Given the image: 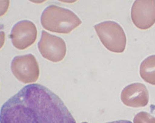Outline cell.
Returning a JSON list of instances; mask_svg holds the SVG:
<instances>
[{
    "label": "cell",
    "mask_w": 155,
    "mask_h": 123,
    "mask_svg": "<svg viewBox=\"0 0 155 123\" xmlns=\"http://www.w3.org/2000/svg\"><path fill=\"white\" fill-rule=\"evenodd\" d=\"M11 68L15 77L25 84L36 82L39 76L38 63L32 54L15 57Z\"/></svg>",
    "instance_id": "cell-4"
},
{
    "label": "cell",
    "mask_w": 155,
    "mask_h": 123,
    "mask_svg": "<svg viewBox=\"0 0 155 123\" xmlns=\"http://www.w3.org/2000/svg\"><path fill=\"white\" fill-rule=\"evenodd\" d=\"M39 51L45 58L53 62L61 61L66 55L67 47L61 37L43 31L38 43Z\"/></svg>",
    "instance_id": "cell-5"
},
{
    "label": "cell",
    "mask_w": 155,
    "mask_h": 123,
    "mask_svg": "<svg viewBox=\"0 0 155 123\" xmlns=\"http://www.w3.org/2000/svg\"><path fill=\"white\" fill-rule=\"evenodd\" d=\"M140 74L147 83L155 85V55L144 59L140 65Z\"/></svg>",
    "instance_id": "cell-9"
},
{
    "label": "cell",
    "mask_w": 155,
    "mask_h": 123,
    "mask_svg": "<svg viewBox=\"0 0 155 123\" xmlns=\"http://www.w3.org/2000/svg\"><path fill=\"white\" fill-rule=\"evenodd\" d=\"M134 123H155V118L146 112H140L136 115Z\"/></svg>",
    "instance_id": "cell-10"
},
{
    "label": "cell",
    "mask_w": 155,
    "mask_h": 123,
    "mask_svg": "<svg viewBox=\"0 0 155 123\" xmlns=\"http://www.w3.org/2000/svg\"><path fill=\"white\" fill-rule=\"evenodd\" d=\"M131 19L139 29H149L155 23V0H137L131 8Z\"/></svg>",
    "instance_id": "cell-6"
},
{
    "label": "cell",
    "mask_w": 155,
    "mask_h": 123,
    "mask_svg": "<svg viewBox=\"0 0 155 123\" xmlns=\"http://www.w3.org/2000/svg\"><path fill=\"white\" fill-rule=\"evenodd\" d=\"M37 36L36 25L28 20H23L16 23L10 34L12 45L19 50L27 48L33 44Z\"/></svg>",
    "instance_id": "cell-7"
},
{
    "label": "cell",
    "mask_w": 155,
    "mask_h": 123,
    "mask_svg": "<svg viewBox=\"0 0 155 123\" xmlns=\"http://www.w3.org/2000/svg\"><path fill=\"white\" fill-rule=\"evenodd\" d=\"M41 22L44 28L51 32L67 34L82 22L71 10L51 5L47 7L42 12Z\"/></svg>",
    "instance_id": "cell-2"
},
{
    "label": "cell",
    "mask_w": 155,
    "mask_h": 123,
    "mask_svg": "<svg viewBox=\"0 0 155 123\" xmlns=\"http://www.w3.org/2000/svg\"><path fill=\"white\" fill-rule=\"evenodd\" d=\"M131 123V121H128V120H117V121H111V122H108V123Z\"/></svg>",
    "instance_id": "cell-11"
},
{
    "label": "cell",
    "mask_w": 155,
    "mask_h": 123,
    "mask_svg": "<svg viewBox=\"0 0 155 123\" xmlns=\"http://www.w3.org/2000/svg\"><path fill=\"white\" fill-rule=\"evenodd\" d=\"M121 100L127 107H145L149 100V92L144 84L134 83L127 85L121 94Z\"/></svg>",
    "instance_id": "cell-8"
},
{
    "label": "cell",
    "mask_w": 155,
    "mask_h": 123,
    "mask_svg": "<svg viewBox=\"0 0 155 123\" xmlns=\"http://www.w3.org/2000/svg\"><path fill=\"white\" fill-rule=\"evenodd\" d=\"M100 41L109 51L123 53L126 48V37L122 27L119 23L104 21L94 26Z\"/></svg>",
    "instance_id": "cell-3"
},
{
    "label": "cell",
    "mask_w": 155,
    "mask_h": 123,
    "mask_svg": "<svg viewBox=\"0 0 155 123\" xmlns=\"http://www.w3.org/2000/svg\"><path fill=\"white\" fill-rule=\"evenodd\" d=\"M86 123V122H84V123Z\"/></svg>",
    "instance_id": "cell-12"
},
{
    "label": "cell",
    "mask_w": 155,
    "mask_h": 123,
    "mask_svg": "<svg viewBox=\"0 0 155 123\" xmlns=\"http://www.w3.org/2000/svg\"><path fill=\"white\" fill-rule=\"evenodd\" d=\"M1 123H76L57 95L39 84L26 85L1 109Z\"/></svg>",
    "instance_id": "cell-1"
}]
</instances>
